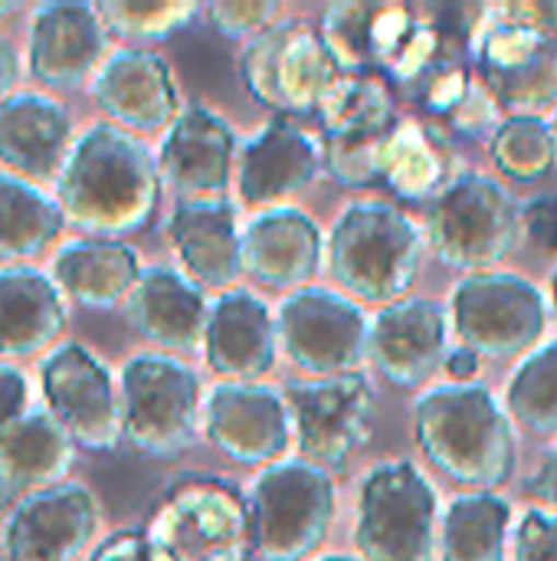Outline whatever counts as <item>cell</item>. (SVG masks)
I'll list each match as a JSON object with an SVG mask.
<instances>
[{
    "instance_id": "1",
    "label": "cell",
    "mask_w": 557,
    "mask_h": 561,
    "mask_svg": "<svg viewBox=\"0 0 557 561\" xmlns=\"http://www.w3.org/2000/svg\"><path fill=\"white\" fill-rule=\"evenodd\" d=\"M66 224L92 240H118L151 224L161 201V171L148 145L112 125H89L56 181Z\"/></svg>"
},
{
    "instance_id": "2",
    "label": "cell",
    "mask_w": 557,
    "mask_h": 561,
    "mask_svg": "<svg viewBox=\"0 0 557 561\" xmlns=\"http://www.w3.org/2000/svg\"><path fill=\"white\" fill-rule=\"evenodd\" d=\"M414 437L430 467L456 486L492 493L515 473L512 417L483 385L423 391L414 404Z\"/></svg>"
},
{
    "instance_id": "3",
    "label": "cell",
    "mask_w": 557,
    "mask_h": 561,
    "mask_svg": "<svg viewBox=\"0 0 557 561\" xmlns=\"http://www.w3.org/2000/svg\"><path fill=\"white\" fill-rule=\"evenodd\" d=\"M325 263L345 296L384 309L410 299L423 263V230L394 204L355 201L332 224Z\"/></svg>"
},
{
    "instance_id": "4",
    "label": "cell",
    "mask_w": 557,
    "mask_h": 561,
    "mask_svg": "<svg viewBox=\"0 0 557 561\" xmlns=\"http://www.w3.org/2000/svg\"><path fill=\"white\" fill-rule=\"evenodd\" d=\"M476 76L509 115H542L557 105V39L545 3L479 7L469 33Z\"/></svg>"
},
{
    "instance_id": "5",
    "label": "cell",
    "mask_w": 557,
    "mask_h": 561,
    "mask_svg": "<svg viewBox=\"0 0 557 561\" xmlns=\"http://www.w3.org/2000/svg\"><path fill=\"white\" fill-rule=\"evenodd\" d=\"M525 237L522 207L489 174H460L430 207L427 240L437 260L466 276L492 273Z\"/></svg>"
},
{
    "instance_id": "6",
    "label": "cell",
    "mask_w": 557,
    "mask_h": 561,
    "mask_svg": "<svg viewBox=\"0 0 557 561\" xmlns=\"http://www.w3.org/2000/svg\"><path fill=\"white\" fill-rule=\"evenodd\" d=\"M253 552L263 561L312 559L335 523L332 473L305 460L266 467L250 490Z\"/></svg>"
},
{
    "instance_id": "7",
    "label": "cell",
    "mask_w": 557,
    "mask_h": 561,
    "mask_svg": "<svg viewBox=\"0 0 557 561\" xmlns=\"http://www.w3.org/2000/svg\"><path fill=\"white\" fill-rule=\"evenodd\" d=\"M121 437L144 457H177L204 424V391L194 368L164 352H144L121 368Z\"/></svg>"
},
{
    "instance_id": "8",
    "label": "cell",
    "mask_w": 557,
    "mask_h": 561,
    "mask_svg": "<svg viewBox=\"0 0 557 561\" xmlns=\"http://www.w3.org/2000/svg\"><path fill=\"white\" fill-rule=\"evenodd\" d=\"M355 549L361 561H433L437 493L417 463L384 460L361 480Z\"/></svg>"
},
{
    "instance_id": "9",
    "label": "cell",
    "mask_w": 557,
    "mask_h": 561,
    "mask_svg": "<svg viewBox=\"0 0 557 561\" xmlns=\"http://www.w3.org/2000/svg\"><path fill=\"white\" fill-rule=\"evenodd\" d=\"M148 539L167 561H250V503L220 480H184L154 510Z\"/></svg>"
},
{
    "instance_id": "10",
    "label": "cell",
    "mask_w": 557,
    "mask_h": 561,
    "mask_svg": "<svg viewBox=\"0 0 557 561\" xmlns=\"http://www.w3.org/2000/svg\"><path fill=\"white\" fill-rule=\"evenodd\" d=\"M453 332L479 358L535 352L548 329L545 293L519 273H476L460 279L450 302Z\"/></svg>"
},
{
    "instance_id": "11",
    "label": "cell",
    "mask_w": 557,
    "mask_h": 561,
    "mask_svg": "<svg viewBox=\"0 0 557 561\" xmlns=\"http://www.w3.org/2000/svg\"><path fill=\"white\" fill-rule=\"evenodd\" d=\"M240 72L250 95L276 115H312L341 76L322 33L302 20H279L243 46Z\"/></svg>"
},
{
    "instance_id": "12",
    "label": "cell",
    "mask_w": 557,
    "mask_h": 561,
    "mask_svg": "<svg viewBox=\"0 0 557 561\" xmlns=\"http://www.w3.org/2000/svg\"><path fill=\"white\" fill-rule=\"evenodd\" d=\"M282 355L312 378L355 375L371 348V319L345 293L309 286L289 293L276 312Z\"/></svg>"
},
{
    "instance_id": "13",
    "label": "cell",
    "mask_w": 557,
    "mask_h": 561,
    "mask_svg": "<svg viewBox=\"0 0 557 561\" xmlns=\"http://www.w3.org/2000/svg\"><path fill=\"white\" fill-rule=\"evenodd\" d=\"M282 394L289 404L299 460L332 470L345 467L368 444L374 398L371 385L358 371L338 378L289 381Z\"/></svg>"
},
{
    "instance_id": "14",
    "label": "cell",
    "mask_w": 557,
    "mask_h": 561,
    "mask_svg": "<svg viewBox=\"0 0 557 561\" xmlns=\"http://www.w3.org/2000/svg\"><path fill=\"white\" fill-rule=\"evenodd\" d=\"M46 411L89 454H108L121 440V388L102 358L79 342L56 345L39 368Z\"/></svg>"
},
{
    "instance_id": "15",
    "label": "cell",
    "mask_w": 557,
    "mask_h": 561,
    "mask_svg": "<svg viewBox=\"0 0 557 561\" xmlns=\"http://www.w3.org/2000/svg\"><path fill=\"white\" fill-rule=\"evenodd\" d=\"M102 513L82 483H59L23 496L3 526V561H82Z\"/></svg>"
},
{
    "instance_id": "16",
    "label": "cell",
    "mask_w": 557,
    "mask_h": 561,
    "mask_svg": "<svg viewBox=\"0 0 557 561\" xmlns=\"http://www.w3.org/2000/svg\"><path fill=\"white\" fill-rule=\"evenodd\" d=\"M325 168V141L299 128L292 118H269L236 154V191L246 210H279L318 178Z\"/></svg>"
},
{
    "instance_id": "17",
    "label": "cell",
    "mask_w": 557,
    "mask_h": 561,
    "mask_svg": "<svg viewBox=\"0 0 557 561\" xmlns=\"http://www.w3.org/2000/svg\"><path fill=\"white\" fill-rule=\"evenodd\" d=\"M204 434L230 460L246 467L282 463L292 447L286 394L269 385H217L204 401Z\"/></svg>"
},
{
    "instance_id": "18",
    "label": "cell",
    "mask_w": 557,
    "mask_h": 561,
    "mask_svg": "<svg viewBox=\"0 0 557 561\" xmlns=\"http://www.w3.org/2000/svg\"><path fill=\"white\" fill-rule=\"evenodd\" d=\"M236 131L227 118L207 105H184L158 148L161 184H167L181 204L227 201L236 181Z\"/></svg>"
},
{
    "instance_id": "19",
    "label": "cell",
    "mask_w": 557,
    "mask_h": 561,
    "mask_svg": "<svg viewBox=\"0 0 557 561\" xmlns=\"http://www.w3.org/2000/svg\"><path fill=\"white\" fill-rule=\"evenodd\" d=\"M108 49V26L98 13V3L56 0L33 10L26 69L46 89H79L85 79H95Z\"/></svg>"
},
{
    "instance_id": "20",
    "label": "cell",
    "mask_w": 557,
    "mask_h": 561,
    "mask_svg": "<svg viewBox=\"0 0 557 561\" xmlns=\"http://www.w3.org/2000/svg\"><path fill=\"white\" fill-rule=\"evenodd\" d=\"M92 99L125 131H167L181 115L171 66L148 49H115L92 79Z\"/></svg>"
},
{
    "instance_id": "21",
    "label": "cell",
    "mask_w": 557,
    "mask_h": 561,
    "mask_svg": "<svg viewBox=\"0 0 557 561\" xmlns=\"http://www.w3.org/2000/svg\"><path fill=\"white\" fill-rule=\"evenodd\" d=\"M328 256V237L299 207L256 214L243 230V273L266 289H309Z\"/></svg>"
},
{
    "instance_id": "22",
    "label": "cell",
    "mask_w": 557,
    "mask_h": 561,
    "mask_svg": "<svg viewBox=\"0 0 557 561\" xmlns=\"http://www.w3.org/2000/svg\"><path fill=\"white\" fill-rule=\"evenodd\" d=\"M450 316L433 299H404L371 319V362L397 388H420L446 365Z\"/></svg>"
},
{
    "instance_id": "23",
    "label": "cell",
    "mask_w": 557,
    "mask_h": 561,
    "mask_svg": "<svg viewBox=\"0 0 557 561\" xmlns=\"http://www.w3.org/2000/svg\"><path fill=\"white\" fill-rule=\"evenodd\" d=\"M276 352V316L256 293L230 289L213 299L204 335V358L213 375L233 385H259L272 371Z\"/></svg>"
},
{
    "instance_id": "24",
    "label": "cell",
    "mask_w": 557,
    "mask_h": 561,
    "mask_svg": "<svg viewBox=\"0 0 557 561\" xmlns=\"http://www.w3.org/2000/svg\"><path fill=\"white\" fill-rule=\"evenodd\" d=\"M125 309L131 329L164 355H190L204 348L210 302L187 273L171 266L144 270Z\"/></svg>"
},
{
    "instance_id": "25",
    "label": "cell",
    "mask_w": 557,
    "mask_h": 561,
    "mask_svg": "<svg viewBox=\"0 0 557 561\" xmlns=\"http://www.w3.org/2000/svg\"><path fill=\"white\" fill-rule=\"evenodd\" d=\"M72 145V118L56 99L43 92H13L0 105V161L10 174L33 184L59 181Z\"/></svg>"
},
{
    "instance_id": "26",
    "label": "cell",
    "mask_w": 557,
    "mask_h": 561,
    "mask_svg": "<svg viewBox=\"0 0 557 561\" xmlns=\"http://www.w3.org/2000/svg\"><path fill=\"white\" fill-rule=\"evenodd\" d=\"M171 247L200 289L230 293L243 273V233L230 201L177 204L167 220Z\"/></svg>"
},
{
    "instance_id": "27",
    "label": "cell",
    "mask_w": 557,
    "mask_h": 561,
    "mask_svg": "<svg viewBox=\"0 0 557 561\" xmlns=\"http://www.w3.org/2000/svg\"><path fill=\"white\" fill-rule=\"evenodd\" d=\"M66 329V296L36 266L0 270V362L46 352Z\"/></svg>"
},
{
    "instance_id": "28",
    "label": "cell",
    "mask_w": 557,
    "mask_h": 561,
    "mask_svg": "<svg viewBox=\"0 0 557 561\" xmlns=\"http://www.w3.org/2000/svg\"><path fill=\"white\" fill-rule=\"evenodd\" d=\"M138 250L121 240H72L53 260V283L82 309H118L141 279Z\"/></svg>"
},
{
    "instance_id": "29",
    "label": "cell",
    "mask_w": 557,
    "mask_h": 561,
    "mask_svg": "<svg viewBox=\"0 0 557 561\" xmlns=\"http://www.w3.org/2000/svg\"><path fill=\"white\" fill-rule=\"evenodd\" d=\"M76 444L49 411H30L0 434V496L16 503L66 483Z\"/></svg>"
},
{
    "instance_id": "30",
    "label": "cell",
    "mask_w": 557,
    "mask_h": 561,
    "mask_svg": "<svg viewBox=\"0 0 557 561\" xmlns=\"http://www.w3.org/2000/svg\"><path fill=\"white\" fill-rule=\"evenodd\" d=\"M66 214L53 194L16 174H0V260H33L62 233Z\"/></svg>"
},
{
    "instance_id": "31",
    "label": "cell",
    "mask_w": 557,
    "mask_h": 561,
    "mask_svg": "<svg viewBox=\"0 0 557 561\" xmlns=\"http://www.w3.org/2000/svg\"><path fill=\"white\" fill-rule=\"evenodd\" d=\"M325 141H374L397 125L394 95L374 72L338 76L318 105Z\"/></svg>"
},
{
    "instance_id": "32",
    "label": "cell",
    "mask_w": 557,
    "mask_h": 561,
    "mask_svg": "<svg viewBox=\"0 0 557 561\" xmlns=\"http://www.w3.org/2000/svg\"><path fill=\"white\" fill-rule=\"evenodd\" d=\"M512 506L499 493H466L450 503L440 526L443 561H502L509 549Z\"/></svg>"
},
{
    "instance_id": "33",
    "label": "cell",
    "mask_w": 557,
    "mask_h": 561,
    "mask_svg": "<svg viewBox=\"0 0 557 561\" xmlns=\"http://www.w3.org/2000/svg\"><path fill=\"white\" fill-rule=\"evenodd\" d=\"M384 181L404 201H427L440 197L446 181V158L443 145L417 122L404 118L391 128L384 145Z\"/></svg>"
},
{
    "instance_id": "34",
    "label": "cell",
    "mask_w": 557,
    "mask_h": 561,
    "mask_svg": "<svg viewBox=\"0 0 557 561\" xmlns=\"http://www.w3.org/2000/svg\"><path fill=\"white\" fill-rule=\"evenodd\" d=\"M506 411L522 431L557 437V342H545L522 358L506 388Z\"/></svg>"
},
{
    "instance_id": "35",
    "label": "cell",
    "mask_w": 557,
    "mask_h": 561,
    "mask_svg": "<svg viewBox=\"0 0 557 561\" xmlns=\"http://www.w3.org/2000/svg\"><path fill=\"white\" fill-rule=\"evenodd\" d=\"M496 168L512 181H538L557 161V141L552 122L542 115H506L489 138Z\"/></svg>"
},
{
    "instance_id": "36",
    "label": "cell",
    "mask_w": 557,
    "mask_h": 561,
    "mask_svg": "<svg viewBox=\"0 0 557 561\" xmlns=\"http://www.w3.org/2000/svg\"><path fill=\"white\" fill-rule=\"evenodd\" d=\"M378 7L374 3H358V0H341L332 3L322 13V43L328 46L335 66L341 76H358L371 72L374 56H371V23H374Z\"/></svg>"
},
{
    "instance_id": "37",
    "label": "cell",
    "mask_w": 557,
    "mask_h": 561,
    "mask_svg": "<svg viewBox=\"0 0 557 561\" xmlns=\"http://www.w3.org/2000/svg\"><path fill=\"white\" fill-rule=\"evenodd\" d=\"M98 13L105 26L128 39H167L171 33L184 30L197 16V3L190 0H164V3H144V0H105L98 3Z\"/></svg>"
},
{
    "instance_id": "38",
    "label": "cell",
    "mask_w": 557,
    "mask_h": 561,
    "mask_svg": "<svg viewBox=\"0 0 557 561\" xmlns=\"http://www.w3.org/2000/svg\"><path fill=\"white\" fill-rule=\"evenodd\" d=\"M391 135V131H387ZM384 138L374 141H325V168L335 181L348 187H364L384 178Z\"/></svg>"
},
{
    "instance_id": "39",
    "label": "cell",
    "mask_w": 557,
    "mask_h": 561,
    "mask_svg": "<svg viewBox=\"0 0 557 561\" xmlns=\"http://www.w3.org/2000/svg\"><path fill=\"white\" fill-rule=\"evenodd\" d=\"M207 20L220 36L250 43L282 20V7L276 0H213L207 7Z\"/></svg>"
},
{
    "instance_id": "40",
    "label": "cell",
    "mask_w": 557,
    "mask_h": 561,
    "mask_svg": "<svg viewBox=\"0 0 557 561\" xmlns=\"http://www.w3.org/2000/svg\"><path fill=\"white\" fill-rule=\"evenodd\" d=\"M417 23L420 20H417V13L410 7H401V3L378 7L374 23H371V56H374L378 69L387 72L401 59L410 36L417 33Z\"/></svg>"
},
{
    "instance_id": "41",
    "label": "cell",
    "mask_w": 557,
    "mask_h": 561,
    "mask_svg": "<svg viewBox=\"0 0 557 561\" xmlns=\"http://www.w3.org/2000/svg\"><path fill=\"white\" fill-rule=\"evenodd\" d=\"M512 561H557V516L548 510H532L515 526Z\"/></svg>"
},
{
    "instance_id": "42",
    "label": "cell",
    "mask_w": 557,
    "mask_h": 561,
    "mask_svg": "<svg viewBox=\"0 0 557 561\" xmlns=\"http://www.w3.org/2000/svg\"><path fill=\"white\" fill-rule=\"evenodd\" d=\"M450 125L469 138L479 135H496V128L502 125V105L496 102V95L483 85L479 76H473L466 99L460 102V108L450 115Z\"/></svg>"
},
{
    "instance_id": "43",
    "label": "cell",
    "mask_w": 557,
    "mask_h": 561,
    "mask_svg": "<svg viewBox=\"0 0 557 561\" xmlns=\"http://www.w3.org/2000/svg\"><path fill=\"white\" fill-rule=\"evenodd\" d=\"M469 82H473V76L466 72V66H460V62L440 66V69H433V72L423 79V105H427L430 112L450 118V115L460 108V102L466 99Z\"/></svg>"
},
{
    "instance_id": "44",
    "label": "cell",
    "mask_w": 557,
    "mask_h": 561,
    "mask_svg": "<svg viewBox=\"0 0 557 561\" xmlns=\"http://www.w3.org/2000/svg\"><path fill=\"white\" fill-rule=\"evenodd\" d=\"M522 227H525L529 243L542 256L557 260V194H545V197L529 201L522 207Z\"/></svg>"
},
{
    "instance_id": "45",
    "label": "cell",
    "mask_w": 557,
    "mask_h": 561,
    "mask_svg": "<svg viewBox=\"0 0 557 561\" xmlns=\"http://www.w3.org/2000/svg\"><path fill=\"white\" fill-rule=\"evenodd\" d=\"M30 404V385L26 375L16 365L0 362V434L10 431L20 417H26Z\"/></svg>"
},
{
    "instance_id": "46",
    "label": "cell",
    "mask_w": 557,
    "mask_h": 561,
    "mask_svg": "<svg viewBox=\"0 0 557 561\" xmlns=\"http://www.w3.org/2000/svg\"><path fill=\"white\" fill-rule=\"evenodd\" d=\"M89 561H167L164 552L148 539V533H118L102 542Z\"/></svg>"
},
{
    "instance_id": "47",
    "label": "cell",
    "mask_w": 557,
    "mask_h": 561,
    "mask_svg": "<svg viewBox=\"0 0 557 561\" xmlns=\"http://www.w3.org/2000/svg\"><path fill=\"white\" fill-rule=\"evenodd\" d=\"M529 493L557 516V447L548 454V460L538 467V473L529 480Z\"/></svg>"
},
{
    "instance_id": "48",
    "label": "cell",
    "mask_w": 557,
    "mask_h": 561,
    "mask_svg": "<svg viewBox=\"0 0 557 561\" xmlns=\"http://www.w3.org/2000/svg\"><path fill=\"white\" fill-rule=\"evenodd\" d=\"M16 79H20V56H16V46L10 43V36L0 33V105L13 95Z\"/></svg>"
},
{
    "instance_id": "49",
    "label": "cell",
    "mask_w": 557,
    "mask_h": 561,
    "mask_svg": "<svg viewBox=\"0 0 557 561\" xmlns=\"http://www.w3.org/2000/svg\"><path fill=\"white\" fill-rule=\"evenodd\" d=\"M479 365H483V358H479L476 352H469V348H456V352H450V355H446V365H443V368L450 371L453 385H476Z\"/></svg>"
},
{
    "instance_id": "50",
    "label": "cell",
    "mask_w": 557,
    "mask_h": 561,
    "mask_svg": "<svg viewBox=\"0 0 557 561\" xmlns=\"http://www.w3.org/2000/svg\"><path fill=\"white\" fill-rule=\"evenodd\" d=\"M545 16H548V30H552V36L557 39V0L555 3H545Z\"/></svg>"
},
{
    "instance_id": "51",
    "label": "cell",
    "mask_w": 557,
    "mask_h": 561,
    "mask_svg": "<svg viewBox=\"0 0 557 561\" xmlns=\"http://www.w3.org/2000/svg\"><path fill=\"white\" fill-rule=\"evenodd\" d=\"M16 13H20V3H13V0H10V3H3V0H0V20L16 16Z\"/></svg>"
},
{
    "instance_id": "52",
    "label": "cell",
    "mask_w": 557,
    "mask_h": 561,
    "mask_svg": "<svg viewBox=\"0 0 557 561\" xmlns=\"http://www.w3.org/2000/svg\"><path fill=\"white\" fill-rule=\"evenodd\" d=\"M315 561H361L358 556H322V559Z\"/></svg>"
},
{
    "instance_id": "53",
    "label": "cell",
    "mask_w": 557,
    "mask_h": 561,
    "mask_svg": "<svg viewBox=\"0 0 557 561\" xmlns=\"http://www.w3.org/2000/svg\"><path fill=\"white\" fill-rule=\"evenodd\" d=\"M552 309H555V319H557V270H555V276H552Z\"/></svg>"
},
{
    "instance_id": "54",
    "label": "cell",
    "mask_w": 557,
    "mask_h": 561,
    "mask_svg": "<svg viewBox=\"0 0 557 561\" xmlns=\"http://www.w3.org/2000/svg\"><path fill=\"white\" fill-rule=\"evenodd\" d=\"M552 131H555V141H557V108H555V118H552Z\"/></svg>"
}]
</instances>
